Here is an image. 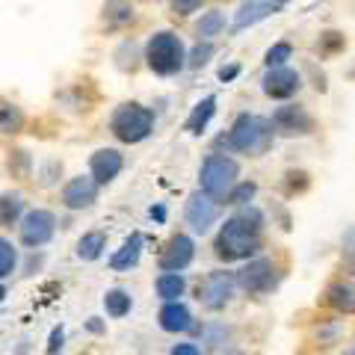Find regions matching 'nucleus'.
I'll use <instances>...</instances> for the list:
<instances>
[{"label": "nucleus", "mask_w": 355, "mask_h": 355, "mask_svg": "<svg viewBox=\"0 0 355 355\" xmlns=\"http://www.w3.org/2000/svg\"><path fill=\"white\" fill-rule=\"evenodd\" d=\"M222 214V202L214 196H207L205 190H198L193 193L190 198H187V207H184V219H187V225H190L196 234H207L210 225L219 219Z\"/></svg>", "instance_id": "1a4fd4ad"}, {"label": "nucleus", "mask_w": 355, "mask_h": 355, "mask_svg": "<svg viewBox=\"0 0 355 355\" xmlns=\"http://www.w3.org/2000/svg\"><path fill=\"white\" fill-rule=\"evenodd\" d=\"M133 18H137V12H133V6L128 3V0H107V6H104L107 24L125 27V24H133Z\"/></svg>", "instance_id": "5701e85b"}, {"label": "nucleus", "mask_w": 355, "mask_h": 355, "mask_svg": "<svg viewBox=\"0 0 355 355\" xmlns=\"http://www.w3.org/2000/svg\"><path fill=\"white\" fill-rule=\"evenodd\" d=\"M121 166H125V160H121V154L116 148H101L89 160V169H92V178L98 184H110L121 172Z\"/></svg>", "instance_id": "dca6fc26"}, {"label": "nucleus", "mask_w": 355, "mask_h": 355, "mask_svg": "<svg viewBox=\"0 0 355 355\" xmlns=\"http://www.w3.org/2000/svg\"><path fill=\"white\" fill-rule=\"evenodd\" d=\"M3 296H6V287H3V284H0V302H3Z\"/></svg>", "instance_id": "a19ab883"}, {"label": "nucleus", "mask_w": 355, "mask_h": 355, "mask_svg": "<svg viewBox=\"0 0 355 355\" xmlns=\"http://www.w3.org/2000/svg\"><path fill=\"white\" fill-rule=\"evenodd\" d=\"M151 216H154V219H163L166 210H163V207H151Z\"/></svg>", "instance_id": "58836bf2"}, {"label": "nucleus", "mask_w": 355, "mask_h": 355, "mask_svg": "<svg viewBox=\"0 0 355 355\" xmlns=\"http://www.w3.org/2000/svg\"><path fill=\"white\" fill-rule=\"evenodd\" d=\"M270 121H272V128H275V137H287V139L311 137L314 128H317V121H314V116H311V110L305 104H293V101L275 107Z\"/></svg>", "instance_id": "6e6552de"}, {"label": "nucleus", "mask_w": 355, "mask_h": 355, "mask_svg": "<svg viewBox=\"0 0 355 355\" xmlns=\"http://www.w3.org/2000/svg\"><path fill=\"white\" fill-rule=\"evenodd\" d=\"M228 27V21L225 15L219 12V9H210V12H205L202 18H198V24H196V36L198 42H214L216 36H222Z\"/></svg>", "instance_id": "6ab92c4d"}, {"label": "nucleus", "mask_w": 355, "mask_h": 355, "mask_svg": "<svg viewBox=\"0 0 355 355\" xmlns=\"http://www.w3.org/2000/svg\"><path fill=\"white\" fill-rule=\"evenodd\" d=\"M240 178V163L234 157H228V154H207L205 163H202V172H198V184H202V190L214 198H225L231 190H234Z\"/></svg>", "instance_id": "20e7f679"}, {"label": "nucleus", "mask_w": 355, "mask_h": 355, "mask_svg": "<svg viewBox=\"0 0 355 355\" xmlns=\"http://www.w3.org/2000/svg\"><path fill=\"white\" fill-rule=\"evenodd\" d=\"M237 275V287L246 296L261 299L266 293H272L279 287V266H275L270 258H252L234 272Z\"/></svg>", "instance_id": "423d86ee"}, {"label": "nucleus", "mask_w": 355, "mask_h": 355, "mask_svg": "<svg viewBox=\"0 0 355 355\" xmlns=\"http://www.w3.org/2000/svg\"><path fill=\"white\" fill-rule=\"evenodd\" d=\"M263 225H266V219L254 205L240 207L234 216H228L222 222L216 243H214L216 258L225 263L258 258V252L263 249Z\"/></svg>", "instance_id": "f257e3e1"}, {"label": "nucleus", "mask_w": 355, "mask_h": 355, "mask_svg": "<svg viewBox=\"0 0 355 355\" xmlns=\"http://www.w3.org/2000/svg\"><path fill=\"white\" fill-rule=\"evenodd\" d=\"M157 323H160L163 331L178 335V331H190L193 329V314H190V308H187L184 302H166L160 308V314H157Z\"/></svg>", "instance_id": "f3484780"}, {"label": "nucleus", "mask_w": 355, "mask_h": 355, "mask_svg": "<svg viewBox=\"0 0 355 355\" xmlns=\"http://www.w3.org/2000/svg\"><path fill=\"white\" fill-rule=\"evenodd\" d=\"M291 57H293V44L291 42H275L272 48L263 53V65L266 69H279V65H287Z\"/></svg>", "instance_id": "c85d7f7f"}, {"label": "nucleus", "mask_w": 355, "mask_h": 355, "mask_svg": "<svg viewBox=\"0 0 355 355\" xmlns=\"http://www.w3.org/2000/svg\"><path fill=\"white\" fill-rule=\"evenodd\" d=\"M139 254H142V234H130L125 240V246L110 258V266L113 270H130V266L139 263Z\"/></svg>", "instance_id": "a211bd4d"}, {"label": "nucleus", "mask_w": 355, "mask_h": 355, "mask_svg": "<svg viewBox=\"0 0 355 355\" xmlns=\"http://www.w3.org/2000/svg\"><path fill=\"white\" fill-rule=\"evenodd\" d=\"M104 308H107V314L110 317H125L128 311H130V293L128 291H121V287H116V291H107L104 296Z\"/></svg>", "instance_id": "a878e982"}, {"label": "nucleus", "mask_w": 355, "mask_h": 355, "mask_svg": "<svg viewBox=\"0 0 355 355\" xmlns=\"http://www.w3.org/2000/svg\"><path fill=\"white\" fill-rule=\"evenodd\" d=\"M214 53H216L214 42H198L196 48L187 53V65H190V69H202V65L210 62V57H214Z\"/></svg>", "instance_id": "7c9ffc66"}, {"label": "nucleus", "mask_w": 355, "mask_h": 355, "mask_svg": "<svg viewBox=\"0 0 355 355\" xmlns=\"http://www.w3.org/2000/svg\"><path fill=\"white\" fill-rule=\"evenodd\" d=\"M169 355H202V349H198L196 343H178V347H172Z\"/></svg>", "instance_id": "c9c22d12"}, {"label": "nucleus", "mask_w": 355, "mask_h": 355, "mask_svg": "<svg viewBox=\"0 0 355 355\" xmlns=\"http://www.w3.org/2000/svg\"><path fill=\"white\" fill-rule=\"evenodd\" d=\"M261 89H263L266 98H272V101H291V98L299 95V89H302V74H299L296 69H291V65L266 69Z\"/></svg>", "instance_id": "9d476101"}, {"label": "nucleus", "mask_w": 355, "mask_h": 355, "mask_svg": "<svg viewBox=\"0 0 355 355\" xmlns=\"http://www.w3.org/2000/svg\"><path fill=\"white\" fill-rule=\"evenodd\" d=\"M214 113H216V98L214 95H207L205 101H198L196 107H193V113H190V119H187V133H193V137H198L205 128H207V121L214 119Z\"/></svg>", "instance_id": "aec40b11"}, {"label": "nucleus", "mask_w": 355, "mask_h": 355, "mask_svg": "<svg viewBox=\"0 0 355 355\" xmlns=\"http://www.w3.org/2000/svg\"><path fill=\"white\" fill-rule=\"evenodd\" d=\"M146 60H148V69L154 74L169 77V74H178L187 65V48H184V42L178 33L160 30V33H154L146 44Z\"/></svg>", "instance_id": "7ed1b4c3"}, {"label": "nucleus", "mask_w": 355, "mask_h": 355, "mask_svg": "<svg viewBox=\"0 0 355 355\" xmlns=\"http://www.w3.org/2000/svg\"><path fill=\"white\" fill-rule=\"evenodd\" d=\"M279 12V3L275 0H246V3H240V9L234 12V21H231V30L240 33V30H249L254 24H261L270 15Z\"/></svg>", "instance_id": "2eb2a0df"}, {"label": "nucleus", "mask_w": 355, "mask_h": 355, "mask_svg": "<svg viewBox=\"0 0 355 355\" xmlns=\"http://www.w3.org/2000/svg\"><path fill=\"white\" fill-rule=\"evenodd\" d=\"M15 263H18V252L12 249V243L6 237H0V279L15 272Z\"/></svg>", "instance_id": "c756f323"}, {"label": "nucleus", "mask_w": 355, "mask_h": 355, "mask_svg": "<svg viewBox=\"0 0 355 355\" xmlns=\"http://www.w3.org/2000/svg\"><path fill=\"white\" fill-rule=\"evenodd\" d=\"M169 6L175 15H193L205 6V0H169Z\"/></svg>", "instance_id": "473e14b6"}, {"label": "nucleus", "mask_w": 355, "mask_h": 355, "mask_svg": "<svg viewBox=\"0 0 355 355\" xmlns=\"http://www.w3.org/2000/svg\"><path fill=\"white\" fill-rule=\"evenodd\" d=\"M62 340H65V331L62 326H57L51 331V340H48V355H62Z\"/></svg>", "instance_id": "72a5a7b5"}, {"label": "nucleus", "mask_w": 355, "mask_h": 355, "mask_svg": "<svg viewBox=\"0 0 355 355\" xmlns=\"http://www.w3.org/2000/svg\"><path fill=\"white\" fill-rule=\"evenodd\" d=\"M154 287H157V296L163 302H178V296H184L187 291V279L181 272H160Z\"/></svg>", "instance_id": "412c9836"}, {"label": "nucleus", "mask_w": 355, "mask_h": 355, "mask_svg": "<svg viewBox=\"0 0 355 355\" xmlns=\"http://www.w3.org/2000/svg\"><path fill=\"white\" fill-rule=\"evenodd\" d=\"M225 355H246V352H240V349H228Z\"/></svg>", "instance_id": "ea45409f"}, {"label": "nucleus", "mask_w": 355, "mask_h": 355, "mask_svg": "<svg viewBox=\"0 0 355 355\" xmlns=\"http://www.w3.org/2000/svg\"><path fill=\"white\" fill-rule=\"evenodd\" d=\"M338 355H355V340H352V343H347V347H343Z\"/></svg>", "instance_id": "4c0bfd02"}, {"label": "nucleus", "mask_w": 355, "mask_h": 355, "mask_svg": "<svg viewBox=\"0 0 355 355\" xmlns=\"http://www.w3.org/2000/svg\"><path fill=\"white\" fill-rule=\"evenodd\" d=\"M234 293H237V275L228 270L207 272L202 284H198V302H202L205 311H214V314L225 311L234 302Z\"/></svg>", "instance_id": "0eeeda50"}, {"label": "nucleus", "mask_w": 355, "mask_h": 355, "mask_svg": "<svg viewBox=\"0 0 355 355\" xmlns=\"http://www.w3.org/2000/svg\"><path fill=\"white\" fill-rule=\"evenodd\" d=\"M24 128V113L15 104H0V130L3 133H18Z\"/></svg>", "instance_id": "bb28decb"}, {"label": "nucleus", "mask_w": 355, "mask_h": 355, "mask_svg": "<svg viewBox=\"0 0 355 355\" xmlns=\"http://www.w3.org/2000/svg\"><path fill=\"white\" fill-rule=\"evenodd\" d=\"M275 139V128L270 119L254 116V113H243L237 116V121L231 125L228 137H222L219 142H225V148L237 151V154H249V157H261V154L270 151Z\"/></svg>", "instance_id": "f03ea898"}, {"label": "nucleus", "mask_w": 355, "mask_h": 355, "mask_svg": "<svg viewBox=\"0 0 355 355\" xmlns=\"http://www.w3.org/2000/svg\"><path fill=\"white\" fill-rule=\"evenodd\" d=\"M323 305L340 317L355 314V279H349V275L331 279L323 291Z\"/></svg>", "instance_id": "f8f14e48"}, {"label": "nucleus", "mask_w": 355, "mask_h": 355, "mask_svg": "<svg viewBox=\"0 0 355 355\" xmlns=\"http://www.w3.org/2000/svg\"><path fill=\"white\" fill-rule=\"evenodd\" d=\"M254 196H258V184H254V181H237V184H234V190H231L225 198H222V205L246 207Z\"/></svg>", "instance_id": "393cba45"}, {"label": "nucleus", "mask_w": 355, "mask_h": 355, "mask_svg": "<svg viewBox=\"0 0 355 355\" xmlns=\"http://www.w3.org/2000/svg\"><path fill=\"white\" fill-rule=\"evenodd\" d=\"M237 74H240V65H228V69H219V80L228 83V80H234Z\"/></svg>", "instance_id": "e433bc0d"}, {"label": "nucleus", "mask_w": 355, "mask_h": 355, "mask_svg": "<svg viewBox=\"0 0 355 355\" xmlns=\"http://www.w3.org/2000/svg\"><path fill=\"white\" fill-rule=\"evenodd\" d=\"M53 231H57V216L51 210H30V214L21 219V243L30 249H39L44 246Z\"/></svg>", "instance_id": "9b49d317"}, {"label": "nucleus", "mask_w": 355, "mask_h": 355, "mask_svg": "<svg viewBox=\"0 0 355 355\" xmlns=\"http://www.w3.org/2000/svg\"><path fill=\"white\" fill-rule=\"evenodd\" d=\"M151 128H154V113L142 104H121L113 113V119H110L113 137L119 142H128V146L142 142L151 133Z\"/></svg>", "instance_id": "39448f33"}, {"label": "nucleus", "mask_w": 355, "mask_h": 355, "mask_svg": "<svg viewBox=\"0 0 355 355\" xmlns=\"http://www.w3.org/2000/svg\"><path fill=\"white\" fill-rule=\"evenodd\" d=\"M21 214H24V198H21L18 193H3L0 196V225L12 228L15 222L21 219Z\"/></svg>", "instance_id": "b1692460"}, {"label": "nucleus", "mask_w": 355, "mask_h": 355, "mask_svg": "<svg viewBox=\"0 0 355 355\" xmlns=\"http://www.w3.org/2000/svg\"><path fill=\"white\" fill-rule=\"evenodd\" d=\"M275 3H279V6H282V3H287V0H275Z\"/></svg>", "instance_id": "79ce46f5"}, {"label": "nucleus", "mask_w": 355, "mask_h": 355, "mask_svg": "<svg viewBox=\"0 0 355 355\" xmlns=\"http://www.w3.org/2000/svg\"><path fill=\"white\" fill-rule=\"evenodd\" d=\"M193 258H196L193 237L190 234H175L169 243H166V249L160 252V270L163 272H181L193 263Z\"/></svg>", "instance_id": "ddd939ff"}, {"label": "nucleus", "mask_w": 355, "mask_h": 355, "mask_svg": "<svg viewBox=\"0 0 355 355\" xmlns=\"http://www.w3.org/2000/svg\"><path fill=\"white\" fill-rule=\"evenodd\" d=\"M347 48V39H343V33L338 30H326V33H320V39H317V51H320V57H331V53H338Z\"/></svg>", "instance_id": "cd10ccee"}, {"label": "nucleus", "mask_w": 355, "mask_h": 355, "mask_svg": "<svg viewBox=\"0 0 355 355\" xmlns=\"http://www.w3.org/2000/svg\"><path fill=\"white\" fill-rule=\"evenodd\" d=\"M98 184L92 175H77L65 184L62 190V205L69 210H83V207H92L98 202Z\"/></svg>", "instance_id": "4468645a"}, {"label": "nucleus", "mask_w": 355, "mask_h": 355, "mask_svg": "<svg viewBox=\"0 0 355 355\" xmlns=\"http://www.w3.org/2000/svg\"><path fill=\"white\" fill-rule=\"evenodd\" d=\"M340 263H343V275H349V279H355V231H349V237L343 240Z\"/></svg>", "instance_id": "2f4dec72"}, {"label": "nucleus", "mask_w": 355, "mask_h": 355, "mask_svg": "<svg viewBox=\"0 0 355 355\" xmlns=\"http://www.w3.org/2000/svg\"><path fill=\"white\" fill-rule=\"evenodd\" d=\"M228 335H231V331L225 326H216V329H210L207 343H210V347H216V349H222V347H225V340H228Z\"/></svg>", "instance_id": "f704fd0d"}, {"label": "nucleus", "mask_w": 355, "mask_h": 355, "mask_svg": "<svg viewBox=\"0 0 355 355\" xmlns=\"http://www.w3.org/2000/svg\"><path fill=\"white\" fill-rule=\"evenodd\" d=\"M107 249V234L104 231H89L77 240V258L80 261H98Z\"/></svg>", "instance_id": "4be33fe9"}]
</instances>
